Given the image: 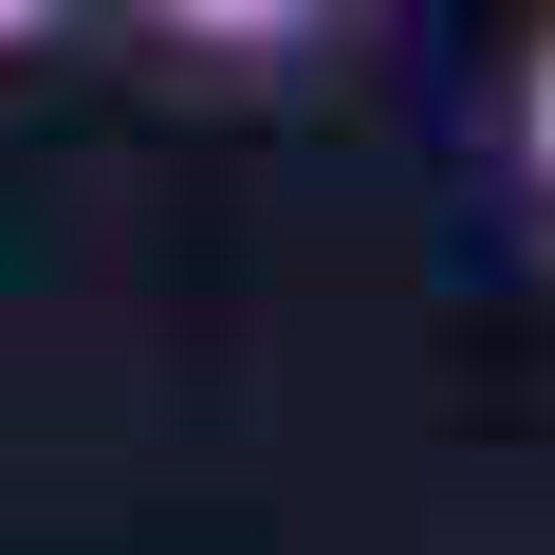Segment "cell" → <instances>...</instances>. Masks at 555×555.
Masks as SVG:
<instances>
[{"mask_svg": "<svg viewBox=\"0 0 555 555\" xmlns=\"http://www.w3.org/2000/svg\"><path fill=\"white\" fill-rule=\"evenodd\" d=\"M518 185H537V204H555V38H537V56H518Z\"/></svg>", "mask_w": 555, "mask_h": 555, "instance_id": "2", "label": "cell"}, {"mask_svg": "<svg viewBox=\"0 0 555 555\" xmlns=\"http://www.w3.org/2000/svg\"><path fill=\"white\" fill-rule=\"evenodd\" d=\"M56 20H75V0H0V56H20V38H56Z\"/></svg>", "mask_w": 555, "mask_h": 555, "instance_id": "3", "label": "cell"}, {"mask_svg": "<svg viewBox=\"0 0 555 555\" xmlns=\"http://www.w3.org/2000/svg\"><path fill=\"white\" fill-rule=\"evenodd\" d=\"M130 20H149L167 56H315L352 0H130Z\"/></svg>", "mask_w": 555, "mask_h": 555, "instance_id": "1", "label": "cell"}]
</instances>
